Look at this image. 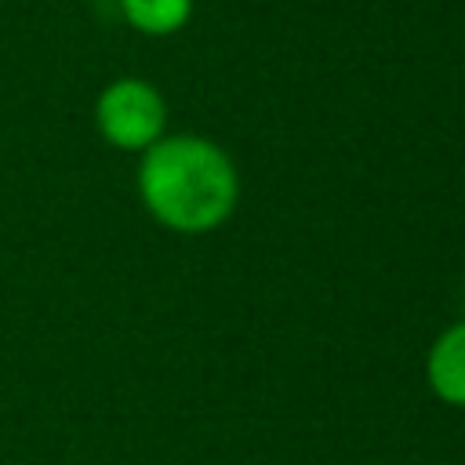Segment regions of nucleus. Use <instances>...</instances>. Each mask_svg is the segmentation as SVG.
<instances>
[{
	"label": "nucleus",
	"instance_id": "f257e3e1",
	"mask_svg": "<svg viewBox=\"0 0 465 465\" xmlns=\"http://www.w3.org/2000/svg\"><path fill=\"white\" fill-rule=\"evenodd\" d=\"M138 196L145 211L185 236L218 229L236 200L240 174L232 156L200 134H163L142 153Z\"/></svg>",
	"mask_w": 465,
	"mask_h": 465
},
{
	"label": "nucleus",
	"instance_id": "20e7f679",
	"mask_svg": "<svg viewBox=\"0 0 465 465\" xmlns=\"http://www.w3.org/2000/svg\"><path fill=\"white\" fill-rule=\"evenodd\" d=\"M120 15L145 36H171L193 18V0H120Z\"/></svg>",
	"mask_w": 465,
	"mask_h": 465
},
{
	"label": "nucleus",
	"instance_id": "7ed1b4c3",
	"mask_svg": "<svg viewBox=\"0 0 465 465\" xmlns=\"http://www.w3.org/2000/svg\"><path fill=\"white\" fill-rule=\"evenodd\" d=\"M425 381L429 389L450 403V407H465V320L447 327L425 356Z\"/></svg>",
	"mask_w": 465,
	"mask_h": 465
},
{
	"label": "nucleus",
	"instance_id": "f03ea898",
	"mask_svg": "<svg viewBox=\"0 0 465 465\" xmlns=\"http://www.w3.org/2000/svg\"><path fill=\"white\" fill-rule=\"evenodd\" d=\"M94 124L109 145L124 153H145L153 142L163 138L167 102L149 80L120 76L109 87H102L94 102Z\"/></svg>",
	"mask_w": 465,
	"mask_h": 465
}]
</instances>
